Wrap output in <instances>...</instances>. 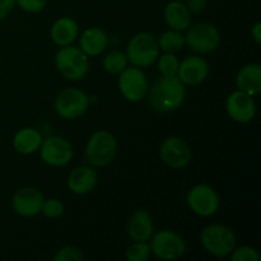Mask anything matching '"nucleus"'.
I'll list each match as a JSON object with an SVG mask.
<instances>
[{
  "label": "nucleus",
  "instance_id": "obj_1",
  "mask_svg": "<svg viewBox=\"0 0 261 261\" xmlns=\"http://www.w3.org/2000/svg\"><path fill=\"white\" fill-rule=\"evenodd\" d=\"M149 91V102L158 112H171L184 103L186 97L185 86L177 75L157 78Z\"/></svg>",
  "mask_w": 261,
  "mask_h": 261
},
{
  "label": "nucleus",
  "instance_id": "obj_2",
  "mask_svg": "<svg viewBox=\"0 0 261 261\" xmlns=\"http://www.w3.org/2000/svg\"><path fill=\"white\" fill-rule=\"evenodd\" d=\"M200 242L209 254L224 259L229 256L236 247V236L227 226L211 224L201 231Z\"/></svg>",
  "mask_w": 261,
  "mask_h": 261
},
{
  "label": "nucleus",
  "instance_id": "obj_3",
  "mask_svg": "<svg viewBox=\"0 0 261 261\" xmlns=\"http://www.w3.org/2000/svg\"><path fill=\"white\" fill-rule=\"evenodd\" d=\"M160 56L158 41L148 32H139L130 38L126 47L127 61L138 68L153 65Z\"/></svg>",
  "mask_w": 261,
  "mask_h": 261
},
{
  "label": "nucleus",
  "instance_id": "obj_4",
  "mask_svg": "<svg viewBox=\"0 0 261 261\" xmlns=\"http://www.w3.org/2000/svg\"><path fill=\"white\" fill-rule=\"evenodd\" d=\"M55 64L58 70L69 81H81L89 70L88 56L75 46H64L56 53Z\"/></svg>",
  "mask_w": 261,
  "mask_h": 261
},
{
  "label": "nucleus",
  "instance_id": "obj_5",
  "mask_svg": "<svg viewBox=\"0 0 261 261\" xmlns=\"http://www.w3.org/2000/svg\"><path fill=\"white\" fill-rule=\"evenodd\" d=\"M117 153V142L106 130H98L91 135L86 145V158L92 166L103 167L114 161Z\"/></svg>",
  "mask_w": 261,
  "mask_h": 261
},
{
  "label": "nucleus",
  "instance_id": "obj_6",
  "mask_svg": "<svg viewBox=\"0 0 261 261\" xmlns=\"http://www.w3.org/2000/svg\"><path fill=\"white\" fill-rule=\"evenodd\" d=\"M150 252L161 260H177L184 256L186 244L180 234L171 229H162L150 237Z\"/></svg>",
  "mask_w": 261,
  "mask_h": 261
},
{
  "label": "nucleus",
  "instance_id": "obj_7",
  "mask_svg": "<svg viewBox=\"0 0 261 261\" xmlns=\"http://www.w3.org/2000/svg\"><path fill=\"white\" fill-rule=\"evenodd\" d=\"M185 43L198 54H211L221 43V33L211 23H198L190 27L185 36Z\"/></svg>",
  "mask_w": 261,
  "mask_h": 261
},
{
  "label": "nucleus",
  "instance_id": "obj_8",
  "mask_svg": "<svg viewBox=\"0 0 261 261\" xmlns=\"http://www.w3.org/2000/svg\"><path fill=\"white\" fill-rule=\"evenodd\" d=\"M89 98L78 88L63 89L55 98V111L65 120L78 119L88 110Z\"/></svg>",
  "mask_w": 261,
  "mask_h": 261
},
{
  "label": "nucleus",
  "instance_id": "obj_9",
  "mask_svg": "<svg viewBox=\"0 0 261 261\" xmlns=\"http://www.w3.org/2000/svg\"><path fill=\"white\" fill-rule=\"evenodd\" d=\"M41 160L48 166L53 167H63L68 165L73 158V147L70 142L63 137H54L46 138L42 140V144L40 147Z\"/></svg>",
  "mask_w": 261,
  "mask_h": 261
},
{
  "label": "nucleus",
  "instance_id": "obj_10",
  "mask_svg": "<svg viewBox=\"0 0 261 261\" xmlns=\"http://www.w3.org/2000/svg\"><path fill=\"white\" fill-rule=\"evenodd\" d=\"M119 88L122 97L130 102H138L148 93V81L145 74L138 66L125 68L120 73Z\"/></svg>",
  "mask_w": 261,
  "mask_h": 261
},
{
  "label": "nucleus",
  "instance_id": "obj_11",
  "mask_svg": "<svg viewBox=\"0 0 261 261\" xmlns=\"http://www.w3.org/2000/svg\"><path fill=\"white\" fill-rule=\"evenodd\" d=\"M186 200L191 211L200 217L213 216L219 208L218 194L212 186L205 184L194 186L189 191Z\"/></svg>",
  "mask_w": 261,
  "mask_h": 261
},
{
  "label": "nucleus",
  "instance_id": "obj_12",
  "mask_svg": "<svg viewBox=\"0 0 261 261\" xmlns=\"http://www.w3.org/2000/svg\"><path fill=\"white\" fill-rule=\"evenodd\" d=\"M160 155L168 167L180 170L190 162L191 150L184 139L178 137H170L163 140Z\"/></svg>",
  "mask_w": 261,
  "mask_h": 261
},
{
  "label": "nucleus",
  "instance_id": "obj_13",
  "mask_svg": "<svg viewBox=\"0 0 261 261\" xmlns=\"http://www.w3.org/2000/svg\"><path fill=\"white\" fill-rule=\"evenodd\" d=\"M226 110L228 116L240 124H247L252 121L256 115V105L250 94L242 91H234L227 98Z\"/></svg>",
  "mask_w": 261,
  "mask_h": 261
},
{
  "label": "nucleus",
  "instance_id": "obj_14",
  "mask_svg": "<svg viewBox=\"0 0 261 261\" xmlns=\"http://www.w3.org/2000/svg\"><path fill=\"white\" fill-rule=\"evenodd\" d=\"M43 195L35 188H22L12 199V208L20 217H35L41 213Z\"/></svg>",
  "mask_w": 261,
  "mask_h": 261
},
{
  "label": "nucleus",
  "instance_id": "obj_15",
  "mask_svg": "<svg viewBox=\"0 0 261 261\" xmlns=\"http://www.w3.org/2000/svg\"><path fill=\"white\" fill-rule=\"evenodd\" d=\"M208 61L198 55L188 56L178 65V79L188 86H198V84L203 83L208 78Z\"/></svg>",
  "mask_w": 261,
  "mask_h": 261
},
{
  "label": "nucleus",
  "instance_id": "obj_16",
  "mask_svg": "<svg viewBox=\"0 0 261 261\" xmlns=\"http://www.w3.org/2000/svg\"><path fill=\"white\" fill-rule=\"evenodd\" d=\"M98 175L89 166H79L74 168L68 177V188L76 195H86L96 188Z\"/></svg>",
  "mask_w": 261,
  "mask_h": 261
},
{
  "label": "nucleus",
  "instance_id": "obj_17",
  "mask_svg": "<svg viewBox=\"0 0 261 261\" xmlns=\"http://www.w3.org/2000/svg\"><path fill=\"white\" fill-rule=\"evenodd\" d=\"M153 231L154 227L149 212L145 209L133 212L127 221V234L133 241H149Z\"/></svg>",
  "mask_w": 261,
  "mask_h": 261
},
{
  "label": "nucleus",
  "instance_id": "obj_18",
  "mask_svg": "<svg viewBox=\"0 0 261 261\" xmlns=\"http://www.w3.org/2000/svg\"><path fill=\"white\" fill-rule=\"evenodd\" d=\"M236 87L239 91L250 96H256L261 92V66L257 63H250L242 66L236 75Z\"/></svg>",
  "mask_w": 261,
  "mask_h": 261
},
{
  "label": "nucleus",
  "instance_id": "obj_19",
  "mask_svg": "<svg viewBox=\"0 0 261 261\" xmlns=\"http://www.w3.org/2000/svg\"><path fill=\"white\" fill-rule=\"evenodd\" d=\"M109 43V36L102 28L91 27L82 33L79 48L87 56H97L103 53Z\"/></svg>",
  "mask_w": 261,
  "mask_h": 261
},
{
  "label": "nucleus",
  "instance_id": "obj_20",
  "mask_svg": "<svg viewBox=\"0 0 261 261\" xmlns=\"http://www.w3.org/2000/svg\"><path fill=\"white\" fill-rule=\"evenodd\" d=\"M78 35V22L70 17L59 18L51 27V38H53L54 43L60 47L71 45L76 40Z\"/></svg>",
  "mask_w": 261,
  "mask_h": 261
},
{
  "label": "nucleus",
  "instance_id": "obj_21",
  "mask_svg": "<svg viewBox=\"0 0 261 261\" xmlns=\"http://www.w3.org/2000/svg\"><path fill=\"white\" fill-rule=\"evenodd\" d=\"M165 20L168 27L177 32L188 31L191 24V13L181 2H170L165 8Z\"/></svg>",
  "mask_w": 261,
  "mask_h": 261
},
{
  "label": "nucleus",
  "instance_id": "obj_22",
  "mask_svg": "<svg viewBox=\"0 0 261 261\" xmlns=\"http://www.w3.org/2000/svg\"><path fill=\"white\" fill-rule=\"evenodd\" d=\"M42 135L33 127H23L15 133L13 138V147L20 154H32L40 149L42 144Z\"/></svg>",
  "mask_w": 261,
  "mask_h": 261
},
{
  "label": "nucleus",
  "instance_id": "obj_23",
  "mask_svg": "<svg viewBox=\"0 0 261 261\" xmlns=\"http://www.w3.org/2000/svg\"><path fill=\"white\" fill-rule=\"evenodd\" d=\"M184 45H185V36L181 35V32L173 30L163 32L158 40L160 50L165 51V53H178V51L182 50Z\"/></svg>",
  "mask_w": 261,
  "mask_h": 261
},
{
  "label": "nucleus",
  "instance_id": "obj_24",
  "mask_svg": "<svg viewBox=\"0 0 261 261\" xmlns=\"http://www.w3.org/2000/svg\"><path fill=\"white\" fill-rule=\"evenodd\" d=\"M103 68L110 74H120L127 66L126 54L121 51H111L103 58Z\"/></svg>",
  "mask_w": 261,
  "mask_h": 261
},
{
  "label": "nucleus",
  "instance_id": "obj_25",
  "mask_svg": "<svg viewBox=\"0 0 261 261\" xmlns=\"http://www.w3.org/2000/svg\"><path fill=\"white\" fill-rule=\"evenodd\" d=\"M178 65H180V60L175 54L166 53L165 55L160 56V59H158V71L161 73V75H177Z\"/></svg>",
  "mask_w": 261,
  "mask_h": 261
},
{
  "label": "nucleus",
  "instance_id": "obj_26",
  "mask_svg": "<svg viewBox=\"0 0 261 261\" xmlns=\"http://www.w3.org/2000/svg\"><path fill=\"white\" fill-rule=\"evenodd\" d=\"M150 256V246L147 241H134L126 250V259L130 261H145Z\"/></svg>",
  "mask_w": 261,
  "mask_h": 261
},
{
  "label": "nucleus",
  "instance_id": "obj_27",
  "mask_svg": "<svg viewBox=\"0 0 261 261\" xmlns=\"http://www.w3.org/2000/svg\"><path fill=\"white\" fill-rule=\"evenodd\" d=\"M64 211H65V208H64V204L61 203L59 199L51 198V199H47V200L43 201L42 211H41V213H43V216L47 217V218L55 219V218H59V217L63 216Z\"/></svg>",
  "mask_w": 261,
  "mask_h": 261
},
{
  "label": "nucleus",
  "instance_id": "obj_28",
  "mask_svg": "<svg viewBox=\"0 0 261 261\" xmlns=\"http://www.w3.org/2000/svg\"><path fill=\"white\" fill-rule=\"evenodd\" d=\"M232 261H259L260 255L256 249L251 246H241L231 252Z\"/></svg>",
  "mask_w": 261,
  "mask_h": 261
},
{
  "label": "nucleus",
  "instance_id": "obj_29",
  "mask_svg": "<svg viewBox=\"0 0 261 261\" xmlns=\"http://www.w3.org/2000/svg\"><path fill=\"white\" fill-rule=\"evenodd\" d=\"M55 261H82L84 260L83 252L75 246H65L59 250L54 256Z\"/></svg>",
  "mask_w": 261,
  "mask_h": 261
},
{
  "label": "nucleus",
  "instance_id": "obj_30",
  "mask_svg": "<svg viewBox=\"0 0 261 261\" xmlns=\"http://www.w3.org/2000/svg\"><path fill=\"white\" fill-rule=\"evenodd\" d=\"M18 7L27 13H40L47 5V0H15Z\"/></svg>",
  "mask_w": 261,
  "mask_h": 261
},
{
  "label": "nucleus",
  "instance_id": "obj_31",
  "mask_svg": "<svg viewBox=\"0 0 261 261\" xmlns=\"http://www.w3.org/2000/svg\"><path fill=\"white\" fill-rule=\"evenodd\" d=\"M185 5L189 12L198 14L205 9L206 5H208V0H186Z\"/></svg>",
  "mask_w": 261,
  "mask_h": 261
},
{
  "label": "nucleus",
  "instance_id": "obj_32",
  "mask_svg": "<svg viewBox=\"0 0 261 261\" xmlns=\"http://www.w3.org/2000/svg\"><path fill=\"white\" fill-rule=\"evenodd\" d=\"M17 2L15 0H0V19H4L14 9Z\"/></svg>",
  "mask_w": 261,
  "mask_h": 261
},
{
  "label": "nucleus",
  "instance_id": "obj_33",
  "mask_svg": "<svg viewBox=\"0 0 261 261\" xmlns=\"http://www.w3.org/2000/svg\"><path fill=\"white\" fill-rule=\"evenodd\" d=\"M251 36L252 38H254L255 42H256L257 45H260L261 43V23L260 22L255 23L254 27L251 28Z\"/></svg>",
  "mask_w": 261,
  "mask_h": 261
}]
</instances>
